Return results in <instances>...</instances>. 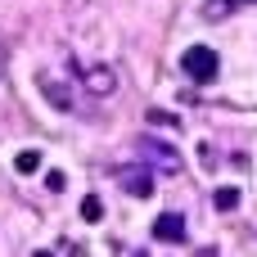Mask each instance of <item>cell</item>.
<instances>
[{
  "mask_svg": "<svg viewBox=\"0 0 257 257\" xmlns=\"http://www.w3.org/2000/svg\"><path fill=\"white\" fill-rule=\"evenodd\" d=\"M181 72H185L194 86H212L217 72H221V59H217L212 45H190V50L181 54Z\"/></svg>",
  "mask_w": 257,
  "mask_h": 257,
  "instance_id": "obj_1",
  "label": "cell"
},
{
  "mask_svg": "<svg viewBox=\"0 0 257 257\" xmlns=\"http://www.w3.org/2000/svg\"><path fill=\"white\" fill-rule=\"evenodd\" d=\"M117 185H122L131 199H149V194H154V172H149V167H117Z\"/></svg>",
  "mask_w": 257,
  "mask_h": 257,
  "instance_id": "obj_2",
  "label": "cell"
},
{
  "mask_svg": "<svg viewBox=\"0 0 257 257\" xmlns=\"http://www.w3.org/2000/svg\"><path fill=\"white\" fill-rule=\"evenodd\" d=\"M136 154H149L158 167H167V172H181V154H176L172 145L154 140V136H140V140H136Z\"/></svg>",
  "mask_w": 257,
  "mask_h": 257,
  "instance_id": "obj_3",
  "label": "cell"
},
{
  "mask_svg": "<svg viewBox=\"0 0 257 257\" xmlns=\"http://www.w3.org/2000/svg\"><path fill=\"white\" fill-rule=\"evenodd\" d=\"M81 77H86V90H90V95H113V90H117V72H113L108 63H90Z\"/></svg>",
  "mask_w": 257,
  "mask_h": 257,
  "instance_id": "obj_4",
  "label": "cell"
},
{
  "mask_svg": "<svg viewBox=\"0 0 257 257\" xmlns=\"http://www.w3.org/2000/svg\"><path fill=\"white\" fill-rule=\"evenodd\" d=\"M154 239H163V244H185V217H181V212H163V217L154 221Z\"/></svg>",
  "mask_w": 257,
  "mask_h": 257,
  "instance_id": "obj_5",
  "label": "cell"
},
{
  "mask_svg": "<svg viewBox=\"0 0 257 257\" xmlns=\"http://www.w3.org/2000/svg\"><path fill=\"white\" fill-rule=\"evenodd\" d=\"M257 0H203L199 5V18H208V23H221V18H230V14H239V9H248Z\"/></svg>",
  "mask_w": 257,
  "mask_h": 257,
  "instance_id": "obj_6",
  "label": "cell"
},
{
  "mask_svg": "<svg viewBox=\"0 0 257 257\" xmlns=\"http://www.w3.org/2000/svg\"><path fill=\"white\" fill-rule=\"evenodd\" d=\"M41 95H45L54 108H72V90H68V86H59L54 77H41Z\"/></svg>",
  "mask_w": 257,
  "mask_h": 257,
  "instance_id": "obj_7",
  "label": "cell"
},
{
  "mask_svg": "<svg viewBox=\"0 0 257 257\" xmlns=\"http://www.w3.org/2000/svg\"><path fill=\"white\" fill-rule=\"evenodd\" d=\"M212 208H217V212H235V208H239V190H235V185H217V190H212Z\"/></svg>",
  "mask_w": 257,
  "mask_h": 257,
  "instance_id": "obj_8",
  "label": "cell"
},
{
  "mask_svg": "<svg viewBox=\"0 0 257 257\" xmlns=\"http://www.w3.org/2000/svg\"><path fill=\"white\" fill-rule=\"evenodd\" d=\"M14 172H18V176H32V172H41V149H18V158H14Z\"/></svg>",
  "mask_w": 257,
  "mask_h": 257,
  "instance_id": "obj_9",
  "label": "cell"
},
{
  "mask_svg": "<svg viewBox=\"0 0 257 257\" xmlns=\"http://www.w3.org/2000/svg\"><path fill=\"white\" fill-rule=\"evenodd\" d=\"M81 221H90V226L104 221V203H99V194H86V199H81Z\"/></svg>",
  "mask_w": 257,
  "mask_h": 257,
  "instance_id": "obj_10",
  "label": "cell"
},
{
  "mask_svg": "<svg viewBox=\"0 0 257 257\" xmlns=\"http://www.w3.org/2000/svg\"><path fill=\"white\" fill-rule=\"evenodd\" d=\"M145 117H149L154 126H167V131H181V117H176V113H167V108H149Z\"/></svg>",
  "mask_w": 257,
  "mask_h": 257,
  "instance_id": "obj_11",
  "label": "cell"
},
{
  "mask_svg": "<svg viewBox=\"0 0 257 257\" xmlns=\"http://www.w3.org/2000/svg\"><path fill=\"white\" fill-rule=\"evenodd\" d=\"M63 185H68V181H63V172H50V176H45V190H54V194H59Z\"/></svg>",
  "mask_w": 257,
  "mask_h": 257,
  "instance_id": "obj_12",
  "label": "cell"
},
{
  "mask_svg": "<svg viewBox=\"0 0 257 257\" xmlns=\"http://www.w3.org/2000/svg\"><path fill=\"white\" fill-rule=\"evenodd\" d=\"M68 257H86V244H68Z\"/></svg>",
  "mask_w": 257,
  "mask_h": 257,
  "instance_id": "obj_13",
  "label": "cell"
},
{
  "mask_svg": "<svg viewBox=\"0 0 257 257\" xmlns=\"http://www.w3.org/2000/svg\"><path fill=\"white\" fill-rule=\"evenodd\" d=\"M194 257H217V248H199V253H194Z\"/></svg>",
  "mask_w": 257,
  "mask_h": 257,
  "instance_id": "obj_14",
  "label": "cell"
},
{
  "mask_svg": "<svg viewBox=\"0 0 257 257\" xmlns=\"http://www.w3.org/2000/svg\"><path fill=\"white\" fill-rule=\"evenodd\" d=\"M0 72H5V50H0Z\"/></svg>",
  "mask_w": 257,
  "mask_h": 257,
  "instance_id": "obj_15",
  "label": "cell"
},
{
  "mask_svg": "<svg viewBox=\"0 0 257 257\" xmlns=\"http://www.w3.org/2000/svg\"><path fill=\"white\" fill-rule=\"evenodd\" d=\"M131 257H149V253H145V248H140V253H131Z\"/></svg>",
  "mask_w": 257,
  "mask_h": 257,
  "instance_id": "obj_16",
  "label": "cell"
},
{
  "mask_svg": "<svg viewBox=\"0 0 257 257\" xmlns=\"http://www.w3.org/2000/svg\"><path fill=\"white\" fill-rule=\"evenodd\" d=\"M32 257H50V253H32Z\"/></svg>",
  "mask_w": 257,
  "mask_h": 257,
  "instance_id": "obj_17",
  "label": "cell"
}]
</instances>
